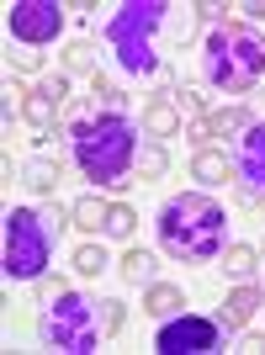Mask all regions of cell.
<instances>
[{
    "mask_svg": "<svg viewBox=\"0 0 265 355\" xmlns=\"http://www.w3.org/2000/svg\"><path fill=\"white\" fill-rule=\"evenodd\" d=\"M160 11L164 6H122L117 16H112V48L122 53V64H128L132 74H154L160 69V59H154V27H160Z\"/></svg>",
    "mask_w": 265,
    "mask_h": 355,
    "instance_id": "6",
    "label": "cell"
},
{
    "mask_svg": "<svg viewBox=\"0 0 265 355\" xmlns=\"http://www.w3.org/2000/svg\"><path fill=\"white\" fill-rule=\"evenodd\" d=\"M164 164H170V159H164L160 138H154V144H144V148H138V175H144V180H160V175H164Z\"/></svg>",
    "mask_w": 265,
    "mask_h": 355,
    "instance_id": "20",
    "label": "cell"
},
{
    "mask_svg": "<svg viewBox=\"0 0 265 355\" xmlns=\"http://www.w3.org/2000/svg\"><path fill=\"white\" fill-rule=\"evenodd\" d=\"M101 329H106V334H117V329H122V302H117V297H106V302H101Z\"/></svg>",
    "mask_w": 265,
    "mask_h": 355,
    "instance_id": "24",
    "label": "cell"
},
{
    "mask_svg": "<svg viewBox=\"0 0 265 355\" xmlns=\"http://www.w3.org/2000/svg\"><path fill=\"white\" fill-rule=\"evenodd\" d=\"M59 106H64V101H53V96L37 85V90H27V101H22V117H27L32 133H48V128H53V117H59Z\"/></svg>",
    "mask_w": 265,
    "mask_h": 355,
    "instance_id": "12",
    "label": "cell"
},
{
    "mask_svg": "<svg viewBox=\"0 0 265 355\" xmlns=\"http://www.w3.org/2000/svg\"><path fill=\"white\" fill-rule=\"evenodd\" d=\"M144 133L148 138H176L180 133V106H176V96H154V101L144 106Z\"/></svg>",
    "mask_w": 265,
    "mask_h": 355,
    "instance_id": "11",
    "label": "cell"
},
{
    "mask_svg": "<svg viewBox=\"0 0 265 355\" xmlns=\"http://www.w3.org/2000/svg\"><path fill=\"white\" fill-rule=\"evenodd\" d=\"M48 250H53V234H48V223L32 207L6 212V276L37 282L48 270Z\"/></svg>",
    "mask_w": 265,
    "mask_h": 355,
    "instance_id": "5",
    "label": "cell"
},
{
    "mask_svg": "<svg viewBox=\"0 0 265 355\" xmlns=\"http://www.w3.org/2000/svg\"><path fill=\"white\" fill-rule=\"evenodd\" d=\"M260 302H265V282H260Z\"/></svg>",
    "mask_w": 265,
    "mask_h": 355,
    "instance_id": "26",
    "label": "cell"
},
{
    "mask_svg": "<svg viewBox=\"0 0 265 355\" xmlns=\"http://www.w3.org/2000/svg\"><path fill=\"white\" fill-rule=\"evenodd\" d=\"M122 276H128L132 286H154L160 282V260H154L148 250H128L122 254Z\"/></svg>",
    "mask_w": 265,
    "mask_h": 355,
    "instance_id": "15",
    "label": "cell"
},
{
    "mask_svg": "<svg viewBox=\"0 0 265 355\" xmlns=\"http://www.w3.org/2000/svg\"><path fill=\"white\" fill-rule=\"evenodd\" d=\"M255 266H260V254H255V250H244V244H228V250H223V270H228L234 282H250V276H255Z\"/></svg>",
    "mask_w": 265,
    "mask_h": 355,
    "instance_id": "18",
    "label": "cell"
},
{
    "mask_svg": "<svg viewBox=\"0 0 265 355\" xmlns=\"http://www.w3.org/2000/svg\"><path fill=\"white\" fill-rule=\"evenodd\" d=\"M191 175H196V180H228V159H223V154H212V148H202V154L191 159Z\"/></svg>",
    "mask_w": 265,
    "mask_h": 355,
    "instance_id": "19",
    "label": "cell"
},
{
    "mask_svg": "<svg viewBox=\"0 0 265 355\" xmlns=\"http://www.w3.org/2000/svg\"><path fill=\"white\" fill-rule=\"evenodd\" d=\"M22 175H27L32 191H53V186H59V159H48V154H32Z\"/></svg>",
    "mask_w": 265,
    "mask_h": 355,
    "instance_id": "17",
    "label": "cell"
},
{
    "mask_svg": "<svg viewBox=\"0 0 265 355\" xmlns=\"http://www.w3.org/2000/svg\"><path fill=\"white\" fill-rule=\"evenodd\" d=\"M132 223H138V218H132V207H112L106 234H112V239H132Z\"/></svg>",
    "mask_w": 265,
    "mask_h": 355,
    "instance_id": "22",
    "label": "cell"
},
{
    "mask_svg": "<svg viewBox=\"0 0 265 355\" xmlns=\"http://www.w3.org/2000/svg\"><path fill=\"white\" fill-rule=\"evenodd\" d=\"M223 228H228V212L202 191H186L176 202H164L160 212V244L164 254L176 260H191V266H207L223 254Z\"/></svg>",
    "mask_w": 265,
    "mask_h": 355,
    "instance_id": "1",
    "label": "cell"
},
{
    "mask_svg": "<svg viewBox=\"0 0 265 355\" xmlns=\"http://www.w3.org/2000/svg\"><path fill=\"white\" fill-rule=\"evenodd\" d=\"M69 218L96 234V228H106V218H112V202H101V196H80V202L69 207Z\"/></svg>",
    "mask_w": 265,
    "mask_h": 355,
    "instance_id": "16",
    "label": "cell"
},
{
    "mask_svg": "<svg viewBox=\"0 0 265 355\" xmlns=\"http://www.w3.org/2000/svg\"><path fill=\"white\" fill-rule=\"evenodd\" d=\"M265 74V37H255L250 27H218L207 37V80L228 96L255 90V80Z\"/></svg>",
    "mask_w": 265,
    "mask_h": 355,
    "instance_id": "3",
    "label": "cell"
},
{
    "mask_svg": "<svg viewBox=\"0 0 265 355\" xmlns=\"http://www.w3.org/2000/svg\"><path fill=\"white\" fill-rule=\"evenodd\" d=\"M239 175L255 196H265V122H250L239 138Z\"/></svg>",
    "mask_w": 265,
    "mask_h": 355,
    "instance_id": "9",
    "label": "cell"
},
{
    "mask_svg": "<svg viewBox=\"0 0 265 355\" xmlns=\"http://www.w3.org/2000/svg\"><path fill=\"white\" fill-rule=\"evenodd\" d=\"M260 308V286H239L228 302H223V329H244Z\"/></svg>",
    "mask_w": 265,
    "mask_h": 355,
    "instance_id": "13",
    "label": "cell"
},
{
    "mask_svg": "<svg viewBox=\"0 0 265 355\" xmlns=\"http://www.w3.org/2000/svg\"><path fill=\"white\" fill-rule=\"evenodd\" d=\"M64 64H69V69H90V64H96V48H90L85 37H80V43H69V53H64Z\"/></svg>",
    "mask_w": 265,
    "mask_h": 355,
    "instance_id": "23",
    "label": "cell"
},
{
    "mask_svg": "<svg viewBox=\"0 0 265 355\" xmlns=\"http://www.w3.org/2000/svg\"><path fill=\"white\" fill-rule=\"evenodd\" d=\"M234 11H239V16H250V21H265V6H260V0H250V6H234Z\"/></svg>",
    "mask_w": 265,
    "mask_h": 355,
    "instance_id": "25",
    "label": "cell"
},
{
    "mask_svg": "<svg viewBox=\"0 0 265 355\" xmlns=\"http://www.w3.org/2000/svg\"><path fill=\"white\" fill-rule=\"evenodd\" d=\"M6 21H11V37L16 43H53L64 27V6H53V0H11L6 6Z\"/></svg>",
    "mask_w": 265,
    "mask_h": 355,
    "instance_id": "8",
    "label": "cell"
},
{
    "mask_svg": "<svg viewBox=\"0 0 265 355\" xmlns=\"http://www.w3.org/2000/svg\"><path fill=\"white\" fill-rule=\"evenodd\" d=\"M144 308L154 313V318H170V313L186 308V292H180V286H170V282H154V286L144 292Z\"/></svg>",
    "mask_w": 265,
    "mask_h": 355,
    "instance_id": "14",
    "label": "cell"
},
{
    "mask_svg": "<svg viewBox=\"0 0 265 355\" xmlns=\"http://www.w3.org/2000/svg\"><path fill=\"white\" fill-rule=\"evenodd\" d=\"M101 318H96V308H90L85 297L74 292H59L53 302H48L43 313V345L48 350H64V355H90L96 345H101Z\"/></svg>",
    "mask_w": 265,
    "mask_h": 355,
    "instance_id": "4",
    "label": "cell"
},
{
    "mask_svg": "<svg viewBox=\"0 0 265 355\" xmlns=\"http://www.w3.org/2000/svg\"><path fill=\"white\" fill-rule=\"evenodd\" d=\"M74 270H80V276H101V270H106V250H101V244L74 250Z\"/></svg>",
    "mask_w": 265,
    "mask_h": 355,
    "instance_id": "21",
    "label": "cell"
},
{
    "mask_svg": "<svg viewBox=\"0 0 265 355\" xmlns=\"http://www.w3.org/2000/svg\"><path fill=\"white\" fill-rule=\"evenodd\" d=\"M250 128V117L239 112V106H223V112H207L202 122L191 128V138L196 144H212V138H234V133H244Z\"/></svg>",
    "mask_w": 265,
    "mask_h": 355,
    "instance_id": "10",
    "label": "cell"
},
{
    "mask_svg": "<svg viewBox=\"0 0 265 355\" xmlns=\"http://www.w3.org/2000/svg\"><path fill=\"white\" fill-rule=\"evenodd\" d=\"M154 345H160L164 355H207V350H218V345H223V324L196 318V313H180V318H164V324H160Z\"/></svg>",
    "mask_w": 265,
    "mask_h": 355,
    "instance_id": "7",
    "label": "cell"
},
{
    "mask_svg": "<svg viewBox=\"0 0 265 355\" xmlns=\"http://www.w3.org/2000/svg\"><path fill=\"white\" fill-rule=\"evenodd\" d=\"M138 159V133L122 112H96L74 122V164L96 186H122Z\"/></svg>",
    "mask_w": 265,
    "mask_h": 355,
    "instance_id": "2",
    "label": "cell"
}]
</instances>
